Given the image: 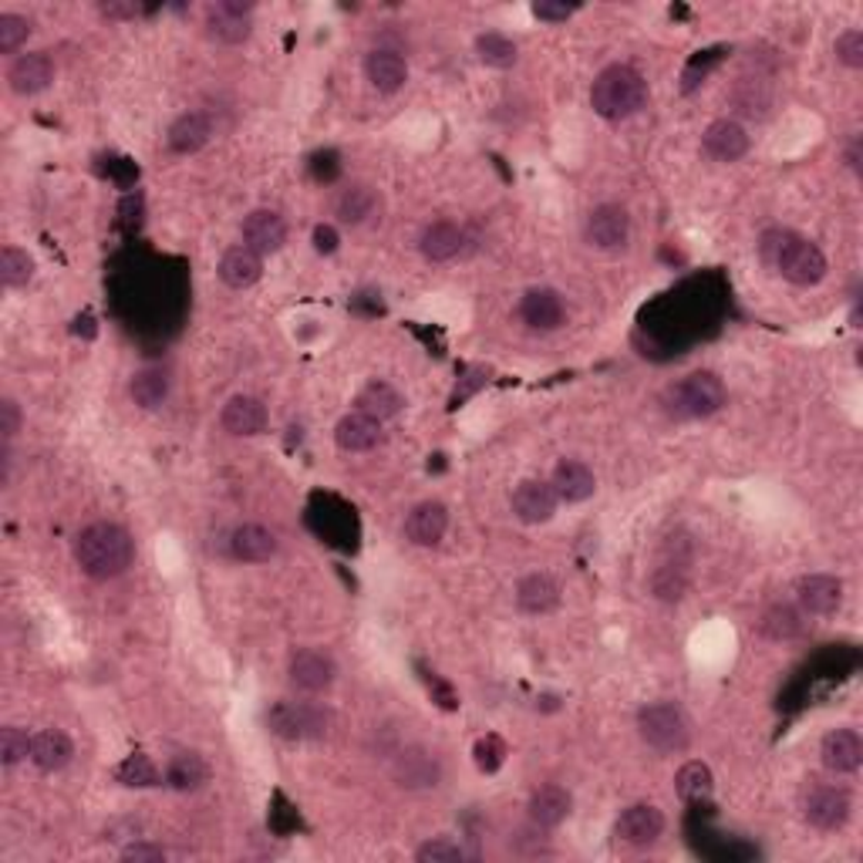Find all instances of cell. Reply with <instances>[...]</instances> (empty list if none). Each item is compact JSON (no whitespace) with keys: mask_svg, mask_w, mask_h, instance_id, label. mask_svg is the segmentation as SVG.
<instances>
[{"mask_svg":"<svg viewBox=\"0 0 863 863\" xmlns=\"http://www.w3.org/2000/svg\"><path fill=\"white\" fill-rule=\"evenodd\" d=\"M112 775H115V783L132 786V790H149V786H159V783H162V775H159L155 762H152L145 752L125 755V759L112 769Z\"/></svg>","mask_w":863,"mask_h":863,"instance_id":"cell-37","label":"cell"},{"mask_svg":"<svg viewBox=\"0 0 863 863\" xmlns=\"http://www.w3.org/2000/svg\"><path fill=\"white\" fill-rule=\"evenodd\" d=\"M688 587V577H684V567L681 564H661L651 577V590L658 600H678Z\"/></svg>","mask_w":863,"mask_h":863,"instance_id":"cell-41","label":"cell"},{"mask_svg":"<svg viewBox=\"0 0 863 863\" xmlns=\"http://www.w3.org/2000/svg\"><path fill=\"white\" fill-rule=\"evenodd\" d=\"M264 722L284 742H307L327 735V712L311 702H274L264 712Z\"/></svg>","mask_w":863,"mask_h":863,"instance_id":"cell-6","label":"cell"},{"mask_svg":"<svg viewBox=\"0 0 863 863\" xmlns=\"http://www.w3.org/2000/svg\"><path fill=\"white\" fill-rule=\"evenodd\" d=\"M74 755V745L64 732L58 729H44L38 735H31V762L41 769V772H58L71 762Z\"/></svg>","mask_w":863,"mask_h":863,"instance_id":"cell-31","label":"cell"},{"mask_svg":"<svg viewBox=\"0 0 863 863\" xmlns=\"http://www.w3.org/2000/svg\"><path fill=\"white\" fill-rule=\"evenodd\" d=\"M725 382L715 372H692L664 392V412L681 422H696L715 415L725 405Z\"/></svg>","mask_w":863,"mask_h":863,"instance_id":"cell-4","label":"cell"},{"mask_svg":"<svg viewBox=\"0 0 863 863\" xmlns=\"http://www.w3.org/2000/svg\"><path fill=\"white\" fill-rule=\"evenodd\" d=\"M129 395H132V402H135L139 408L152 412V408H159V405L165 402V395H169V375H165L162 368H142V372L132 375Z\"/></svg>","mask_w":863,"mask_h":863,"instance_id":"cell-36","label":"cell"},{"mask_svg":"<svg viewBox=\"0 0 863 863\" xmlns=\"http://www.w3.org/2000/svg\"><path fill=\"white\" fill-rule=\"evenodd\" d=\"M486 385V372L483 368H473L469 375H466V382H463V388H456V395H453V405H459V402H466L476 388H483Z\"/></svg>","mask_w":863,"mask_h":863,"instance_id":"cell-53","label":"cell"},{"mask_svg":"<svg viewBox=\"0 0 863 863\" xmlns=\"http://www.w3.org/2000/svg\"><path fill=\"white\" fill-rule=\"evenodd\" d=\"M463 246H466V233H463V226L453 223V220L428 223V226L422 230V236H418V250H422L425 261H431V264L456 261V256L463 253Z\"/></svg>","mask_w":863,"mask_h":863,"instance_id":"cell-18","label":"cell"},{"mask_svg":"<svg viewBox=\"0 0 863 863\" xmlns=\"http://www.w3.org/2000/svg\"><path fill=\"white\" fill-rule=\"evenodd\" d=\"M18 428H21V408L14 398H4L0 402V431H4V443L18 436Z\"/></svg>","mask_w":863,"mask_h":863,"instance_id":"cell-48","label":"cell"},{"mask_svg":"<svg viewBox=\"0 0 863 863\" xmlns=\"http://www.w3.org/2000/svg\"><path fill=\"white\" fill-rule=\"evenodd\" d=\"M557 603H560V583L550 573H530L516 583V608L524 615L540 618L557 611Z\"/></svg>","mask_w":863,"mask_h":863,"instance_id":"cell-24","label":"cell"},{"mask_svg":"<svg viewBox=\"0 0 863 863\" xmlns=\"http://www.w3.org/2000/svg\"><path fill=\"white\" fill-rule=\"evenodd\" d=\"M570 14H573V8L554 4V0H537L534 4V18H540L547 24H564V21H570Z\"/></svg>","mask_w":863,"mask_h":863,"instance_id":"cell-49","label":"cell"},{"mask_svg":"<svg viewBox=\"0 0 863 863\" xmlns=\"http://www.w3.org/2000/svg\"><path fill=\"white\" fill-rule=\"evenodd\" d=\"M473 759H476L479 772H496V769L502 765V759H506V742L496 739V735H486V739L476 742Z\"/></svg>","mask_w":863,"mask_h":863,"instance_id":"cell-45","label":"cell"},{"mask_svg":"<svg viewBox=\"0 0 863 863\" xmlns=\"http://www.w3.org/2000/svg\"><path fill=\"white\" fill-rule=\"evenodd\" d=\"M392 780L402 790H431L443 780V762L436 752H428L422 745H408L392 759Z\"/></svg>","mask_w":863,"mask_h":863,"instance_id":"cell-7","label":"cell"},{"mask_svg":"<svg viewBox=\"0 0 863 863\" xmlns=\"http://www.w3.org/2000/svg\"><path fill=\"white\" fill-rule=\"evenodd\" d=\"M334 443L344 453H372L382 443V422L365 412L344 415L334 428Z\"/></svg>","mask_w":863,"mask_h":863,"instance_id":"cell-23","label":"cell"},{"mask_svg":"<svg viewBox=\"0 0 863 863\" xmlns=\"http://www.w3.org/2000/svg\"><path fill=\"white\" fill-rule=\"evenodd\" d=\"M803 813H806V823L823 830V833H833V830H843L850 813H853V796L850 790L843 786H816L806 803H803Z\"/></svg>","mask_w":863,"mask_h":863,"instance_id":"cell-9","label":"cell"},{"mask_svg":"<svg viewBox=\"0 0 863 863\" xmlns=\"http://www.w3.org/2000/svg\"><path fill=\"white\" fill-rule=\"evenodd\" d=\"M230 554L243 564H267L277 554V537L267 527L243 524L230 534Z\"/></svg>","mask_w":863,"mask_h":863,"instance_id":"cell-28","label":"cell"},{"mask_svg":"<svg viewBox=\"0 0 863 863\" xmlns=\"http://www.w3.org/2000/svg\"><path fill=\"white\" fill-rule=\"evenodd\" d=\"M337 243H341V236H337V230H334V226H327V223L314 226V250H317V253L331 256V253L337 250Z\"/></svg>","mask_w":863,"mask_h":863,"instance_id":"cell-52","label":"cell"},{"mask_svg":"<svg viewBox=\"0 0 863 863\" xmlns=\"http://www.w3.org/2000/svg\"><path fill=\"white\" fill-rule=\"evenodd\" d=\"M243 246H250L253 253H261V256H267V253H277V250H284V243H287V223H284V216L281 213H274V210H253L246 220H243Z\"/></svg>","mask_w":863,"mask_h":863,"instance_id":"cell-15","label":"cell"},{"mask_svg":"<svg viewBox=\"0 0 863 863\" xmlns=\"http://www.w3.org/2000/svg\"><path fill=\"white\" fill-rule=\"evenodd\" d=\"M287 674H291V684L297 688V692H304V696H321V692H327V688L334 684L337 664H334V658H331L327 651L301 648V651H294Z\"/></svg>","mask_w":863,"mask_h":863,"instance_id":"cell-8","label":"cell"},{"mask_svg":"<svg viewBox=\"0 0 863 863\" xmlns=\"http://www.w3.org/2000/svg\"><path fill=\"white\" fill-rule=\"evenodd\" d=\"M253 4H240V0H220L206 11V34L220 44H243L253 31L250 24Z\"/></svg>","mask_w":863,"mask_h":863,"instance_id":"cell-13","label":"cell"},{"mask_svg":"<svg viewBox=\"0 0 863 863\" xmlns=\"http://www.w3.org/2000/svg\"><path fill=\"white\" fill-rule=\"evenodd\" d=\"M570 810H573V796L564 786H557V783H547V786H540L530 796V820L537 826L554 830V826H560L570 816Z\"/></svg>","mask_w":863,"mask_h":863,"instance_id":"cell-30","label":"cell"},{"mask_svg":"<svg viewBox=\"0 0 863 863\" xmlns=\"http://www.w3.org/2000/svg\"><path fill=\"white\" fill-rule=\"evenodd\" d=\"M702 152L715 162H739L749 152V132L735 119H719L702 135Z\"/></svg>","mask_w":863,"mask_h":863,"instance_id":"cell-19","label":"cell"},{"mask_svg":"<svg viewBox=\"0 0 863 863\" xmlns=\"http://www.w3.org/2000/svg\"><path fill=\"white\" fill-rule=\"evenodd\" d=\"M216 274L226 287L246 291L264 277V261H261V253H253L250 246H233V250L223 253Z\"/></svg>","mask_w":863,"mask_h":863,"instance_id":"cell-25","label":"cell"},{"mask_svg":"<svg viewBox=\"0 0 863 863\" xmlns=\"http://www.w3.org/2000/svg\"><path fill=\"white\" fill-rule=\"evenodd\" d=\"M206 780H210V765H206L203 755H196V752H180V755L169 759L165 786L180 790V793H193V790H200Z\"/></svg>","mask_w":863,"mask_h":863,"instance_id":"cell-32","label":"cell"},{"mask_svg":"<svg viewBox=\"0 0 863 863\" xmlns=\"http://www.w3.org/2000/svg\"><path fill=\"white\" fill-rule=\"evenodd\" d=\"M648 102V81L631 64H611L603 68L590 84V105L600 119L621 122L641 112Z\"/></svg>","mask_w":863,"mask_h":863,"instance_id":"cell-3","label":"cell"},{"mask_svg":"<svg viewBox=\"0 0 863 863\" xmlns=\"http://www.w3.org/2000/svg\"><path fill=\"white\" fill-rule=\"evenodd\" d=\"M365 74L372 81V89L382 92V95H392L398 92L402 84L408 81V61L398 54V51H388V48H378L365 58Z\"/></svg>","mask_w":863,"mask_h":863,"instance_id":"cell-26","label":"cell"},{"mask_svg":"<svg viewBox=\"0 0 863 863\" xmlns=\"http://www.w3.org/2000/svg\"><path fill=\"white\" fill-rule=\"evenodd\" d=\"M509 506H512V512H516V520L537 527V524H550V520H554V512H557L560 499H557V493H554L550 483H544V479H524L520 486L512 489Z\"/></svg>","mask_w":863,"mask_h":863,"instance_id":"cell-10","label":"cell"},{"mask_svg":"<svg viewBox=\"0 0 863 863\" xmlns=\"http://www.w3.org/2000/svg\"><path fill=\"white\" fill-rule=\"evenodd\" d=\"M135 560V540L125 527L99 520L74 537V564L92 580H115Z\"/></svg>","mask_w":863,"mask_h":863,"instance_id":"cell-1","label":"cell"},{"mask_svg":"<svg viewBox=\"0 0 863 863\" xmlns=\"http://www.w3.org/2000/svg\"><path fill=\"white\" fill-rule=\"evenodd\" d=\"M334 210H337L341 223L362 226L365 220L375 216V210H378V193H375L372 186H365V183H362V186H352V190H344V193L337 196Z\"/></svg>","mask_w":863,"mask_h":863,"instance_id":"cell-35","label":"cell"},{"mask_svg":"<svg viewBox=\"0 0 863 863\" xmlns=\"http://www.w3.org/2000/svg\"><path fill=\"white\" fill-rule=\"evenodd\" d=\"M446 530H449V509L436 499L418 502L405 520V537L415 547H436L446 537Z\"/></svg>","mask_w":863,"mask_h":863,"instance_id":"cell-17","label":"cell"},{"mask_svg":"<svg viewBox=\"0 0 863 863\" xmlns=\"http://www.w3.org/2000/svg\"><path fill=\"white\" fill-rule=\"evenodd\" d=\"M99 14L109 21H135L142 14L139 4H122V0H109V4H99Z\"/></svg>","mask_w":863,"mask_h":863,"instance_id":"cell-50","label":"cell"},{"mask_svg":"<svg viewBox=\"0 0 863 863\" xmlns=\"http://www.w3.org/2000/svg\"><path fill=\"white\" fill-rule=\"evenodd\" d=\"M162 856L165 853L159 846H152V843H132V846L122 850V860H135V863H159Z\"/></svg>","mask_w":863,"mask_h":863,"instance_id":"cell-51","label":"cell"},{"mask_svg":"<svg viewBox=\"0 0 863 863\" xmlns=\"http://www.w3.org/2000/svg\"><path fill=\"white\" fill-rule=\"evenodd\" d=\"M463 856H466L463 846L453 843V840H446V836L428 840V843H422V846L415 850V860H418V863H459Z\"/></svg>","mask_w":863,"mask_h":863,"instance_id":"cell-44","label":"cell"},{"mask_svg":"<svg viewBox=\"0 0 863 863\" xmlns=\"http://www.w3.org/2000/svg\"><path fill=\"white\" fill-rule=\"evenodd\" d=\"M583 236H587V243L597 246V250H618V246H625L628 236H631V216H628V210L618 206V203H603V206L590 210L587 226H583Z\"/></svg>","mask_w":863,"mask_h":863,"instance_id":"cell-12","label":"cell"},{"mask_svg":"<svg viewBox=\"0 0 863 863\" xmlns=\"http://www.w3.org/2000/svg\"><path fill=\"white\" fill-rule=\"evenodd\" d=\"M210 135H213L210 115L186 112V115H180L176 122L169 125L165 145H169V152H176V155H193V152H200L210 142Z\"/></svg>","mask_w":863,"mask_h":863,"instance_id":"cell-27","label":"cell"},{"mask_svg":"<svg viewBox=\"0 0 863 863\" xmlns=\"http://www.w3.org/2000/svg\"><path fill=\"white\" fill-rule=\"evenodd\" d=\"M51 81H54V61L41 51L14 58V64L8 68V84L14 95H38Z\"/></svg>","mask_w":863,"mask_h":863,"instance_id":"cell-22","label":"cell"},{"mask_svg":"<svg viewBox=\"0 0 863 863\" xmlns=\"http://www.w3.org/2000/svg\"><path fill=\"white\" fill-rule=\"evenodd\" d=\"M638 732H641L644 745L661 752V755L684 752L688 742H692V725H688V715L674 702L644 705L638 712Z\"/></svg>","mask_w":863,"mask_h":863,"instance_id":"cell-5","label":"cell"},{"mask_svg":"<svg viewBox=\"0 0 863 863\" xmlns=\"http://www.w3.org/2000/svg\"><path fill=\"white\" fill-rule=\"evenodd\" d=\"M796 600L806 615L830 618V615L840 611V603H843V580L830 577V573H810L796 583Z\"/></svg>","mask_w":863,"mask_h":863,"instance_id":"cell-14","label":"cell"},{"mask_svg":"<svg viewBox=\"0 0 863 863\" xmlns=\"http://www.w3.org/2000/svg\"><path fill=\"white\" fill-rule=\"evenodd\" d=\"M31 277H34V261L28 256V250H18V246L0 250V284L4 287H28Z\"/></svg>","mask_w":863,"mask_h":863,"instance_id":"cell-40","label":"cell"},{"mask_svg":"<svg viewBox=\"0 0 863 863\" xmlns=\"http://www.w3.org/2000/svg\"><path fill=\"white\" fill-rule=\"evenodd\" d=\"M220 425H223V431H230V436H236V439L261 436V431L267 428V405L253 395H233L220 412Z\"/></svg>","mask_w":863,"mask_h":863,"instance_id":"cell-16","label":"cell"},{"mask_svg":"<svg viewBox=\"0 0 863 863\" xmlns=\"http://www.w3.org/2000/svg\"><path fill=\"white\" fill-rule=\"evenodd\" d=\"M520 317L530 331H557L567 317V307L554 287H534L520 301Z\"/></svg>","mask_w":863,"mask_h":863,"instance_id":"cell-20","label":"cell"},{"mask_svg":"<svg viewBox=\"0 0 863 863\" xmlns=\"http://www.w3.org/2000/svg\"><path fill=\"white\" fill-rule=\"evenodd\" d=\"M664 833V813L651 803H634L628 806L618 823H615V836L625 843V846H634V850H644L651 843H658Z\"/></svg>","mask_w":863,"mask_h":863,"instance_id":"cell-11","label":"cell"},{"mask_svg":"<svg viewBox=\"0 0 863 863\" xmlns=\"http://www.w3.org/2000/svg\"><path fill=\"white\" fill-rule=\"evenodd\" d=\"M31 38V21L21 14H0V51L14 54Z\"/></svg>","mask_w":863,"mask_h":863,"instance_id":"cell-43","label":"cell"},{"mask_svg":"<svg viewBox=\"0 0 863 863\" xmlns=\"http://www.w3.org/2000/svg\"><path fill=\"white\" fill-rule=\"evenodd\" d=\"M836 61L840 64H846V68H863V31H843L840 38H836Z\"/></svg>","mask_w":863,"mask_h":863,"instance_id":"cell-47","label":"cell"},{"mask_svg":"<svg viewBox=\"0 0 863 863\" xmlns=\"http://www.w3.org/2000/svg\"><path fill=\"white\" fill-rule=\"evenodd\" d=\"M355 405H358V412H365V415L385 422V418H395V415L402 412L405 398H402L388 382H372V385H365V388L358 392Z\"/></svg>","mask_w":863,"mask_h":863,"instance_id":"cell-34","label":"cell"},{"mask_svg":"<svg viewBox=\"0 0 863 863\" xmlns=\"http://www.w3.org/2000/svg\"><path fill=\"white\" fill-rule=\"evenodd\" d=\"M722 54H725V48H715V51H705V58H696L692 64L684 68V78H681V92H696L699 84H702V78L722 61Z\"/></svg>","mask_w":863,"mask_h":863,"instance_id":"cell-46","label":"cell"},{"mask_svg":"<svg viewBox=\"0 0 863 863\" xmlns=\"http://www.w3.org/2000/svg\"><path fill=\"white\" fill-rule=\"evenodd\" d=\"M712 790H715V775H712V769H709L705 762H699V759L684 762V765L678 769V775H674V793H678L684 803H702V800L712 796Z\"/></svg>","mask_w":863,"mask_h":863,"instance_id":"cell-33","label":"cell"},{"mask_svg":"<svg viewBox=\"0 0 863 863\" xmlns=\"http://www.w3.org/2000/svg\"><path fill=\"white\" fill-rule=\"evenodd\" d=\"M476 54H479V61L489 64V68H512L516 58H520V48H516V41H509L506 34L489 31V34H479V38H476Z\"/></svg>","mask_w":863,"mask_h":863,"instance_id":"cell-39","label":"cell"},{"mask_svg":"<svg viewBox=\"0 0 863 863\" xmlns=\"http://www.w3.org/2000/svg\"><path fill=\"white\" fill-rule=\"evenodd\" d=\"M759 253L765 267H772L783 281L796 287H816L826 277L823 250L793 230H765L759 236Z\"/></svg>","mask_w":863,"mask_h":863,"instance_id":"cell-2","label":"cell"},{"mask_svg":"<svg viewBox=\"0 0 863 863\" xmlns=\"http://www.w3.org/2000/svg\"><path fill=\"white\" fill-rule=\"evenodd\" d=\"M24 759H31V735L24 729H18V725L0 729V762L18 765Z\"/></svg>","mask_w":863,"mask_h":863,"instance_id":"cell-42","label":"cell"},{"mask_svg":"<svg viewBox=\"0 0 863 863\" xmlns=\"http://www.w3.org/2000/svg\"><path fill=\"white\" fill-rule=\"evenodd\" d=\"M759 631L769 638V641H790L803 631V615L796 608H790V603H775V608H769L759 621Z\"/></svg>","mask_w":863,"mask_h":863,"instance_id":"cell-38","label":"cell"},{"mask_svg":"<svg viewBox=\"0 0 863 863\" xmlns=\"http://www.w3.org/2000/svg\"><path fill=\"white\" fill-rule=\"evenodd\" d=\"M550 486H554V493H557L560 502H583V499L593 496L597 479H593L590 466H583V463H577V459H564V463L554 469Z\"/></svg>","mask_w":863,"mask_h":863,"instance_id":"cell-29","label":"cell"},{"mask_svg":"<svg viewBox=\"0 0 863 863\" xmlns=\"http://www.w3.org/2000/svg\"><path fill=\"white\" fill-rule=\"evenodd\" d=\"M820 755H823V765L836 775H850L860 769L863 762V739L856 729H833L823 735V745H820Z\"/></svg>","mask_w":863,"mask_h":863,"instance_id":"cell-21","label":"cell"}]
</instances>
